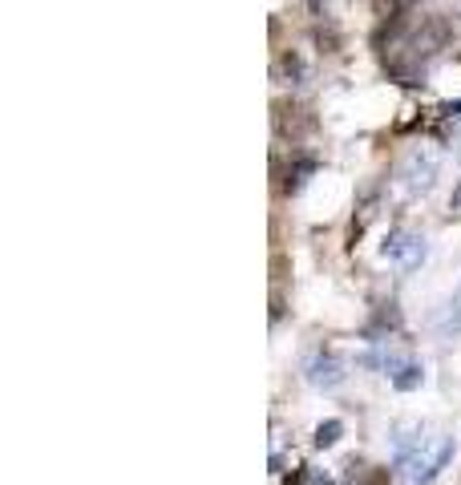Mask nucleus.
Listing matches in <instances>:
<instances>
[{"label": "nucleus", "mask_w": 461, "mask_h": 485, "mask_svg": "<svg viewBox=\"0 0 461 485\" xmlns=\"http://www.w3.org/2000/svg\"><path fill=\"white\" fill-rule=\"evenodd\" d=\"M453 437H441L433 449V457H421V445H417V453H405L400 457V469H409L405 477H409V485H429L437 477V473L449 465V457H453Z\"/></svg>", "instance_id": "f257e3e1"}, {"label": "nucleus", "mask_w": 461, "mask_h": 485, "mask_svg": "<svg viewBox=\"0 0 461 485\" xmlns=\"http://www.w3.org/2000/svg\"><path fill=\"white\" fill-rule=\"evenodd\" d=\"M344 364L336 360V356H316V360H308V385L312 388H340L344 385Z\"/></svg>", "instance_id": "f03ea898"}, {"label": "nucleus", "mask_w": 461, "mask_h": 485, "mask_svg": "<svg viewBox=\"0 0 461 485\" xmlns=\"http://www.w3.org/2000/svg\"><path fill=\"white\" fill-rule=\"evenodd\" d=\"M385 255L400 259L405 267H417V263L425 259V239H417V235H393L385 243Z\"/></svg>", "instance_id": "7ed1b4c3"}, {"label": "nucleus", "mask_w": 461, "mask_h": 485, "mask_svg": "<svg viewBox=\"0 0 461 485\" xmlns=\"http://www.w3.org/2000/svg\"><path fill=\"white\" fill-rule=\"evenodd\" d=\"M421 380H425L421 364H400V372L393 376V388L397 392H413V388H421Z\"/></svg>", "instance_id": "20e7f679"}, {"label": "nucleus", "mask_w": 461, "mask_h": 485, "mask_svg": "<svg viewBox=\"0 0 461 485\" xmlns=\"http://www.w3.org/2000/svg\"><path fill=\"white\" fill-rule=\"evenodd\" d=\"M344 437V421H324L316 429V449H332Z\"/></svg>", "instance_id": "39448f33"}, {"label": "nucleus", "mask_w": 461, "mask_h": 485, "mask_svg": "<svg viewBox=\"0 0 461 485\" xmlns=\"http://www.w3.org/2000/svg\"><path fill=\"white\" fill-rule=\"evenodd\" d=\"M433 162H421V166H417V162H413V178H409V190H429L433 187Z\"/></svg>", "instance_id": "423d86ee"}, {"label": "nucleus", "mask_w": 461, "mask_h": 485, "mask_svg": "<svg viewBox=\"0 0 461 485\" xmlns=\"http://www.w3.org/2000/svg\"><path fill=\"white\" fill-rule=\"evenodd\" d=\"M445 328H449V332H461V287H457V291H453V303H449Z\"/></svg>", "instance_id": "0eeeda50"}, {"label": "nucleus", "mask_w": 461, "mask_h": 485, "mask_svg": "<svg viewBox=\"0 0 461 485\" xmlns=\"http://www.w3.org/2000/svg\"><path fill=\"white\" fill-rule=\"evenodd\" d=\"M453 207H461V187H457V190H453Z\"/></svg>", "instance_id": "6e6552de"}]
</instances>
